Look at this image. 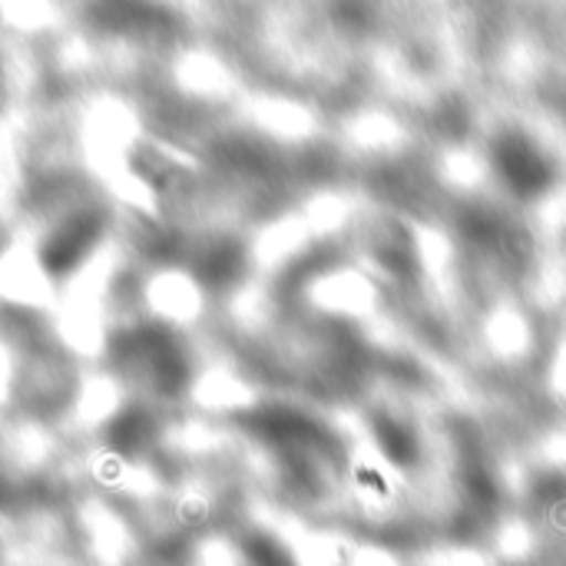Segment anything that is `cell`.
Segmentation results:
<instances>
[{
  "mask_svg": "<svg viewBox=\"0 0 566 566\" xmlns=\"http://www.w3.org/2000/svg\"><path fill=\"white\" fill-rule=\"evenodd\" d=\"M497 163H501V172L504 179L511 182V189H517L521 196H531L537 189H544L547 182V166H544V156L527 146L524 139H507L501 149H497Z\"/></svg>",
  "mask_w": 566,
  "mask_h": 566,
  "instance_id": "6da1fadb",
  "label": "cell"
}]
</instances>
